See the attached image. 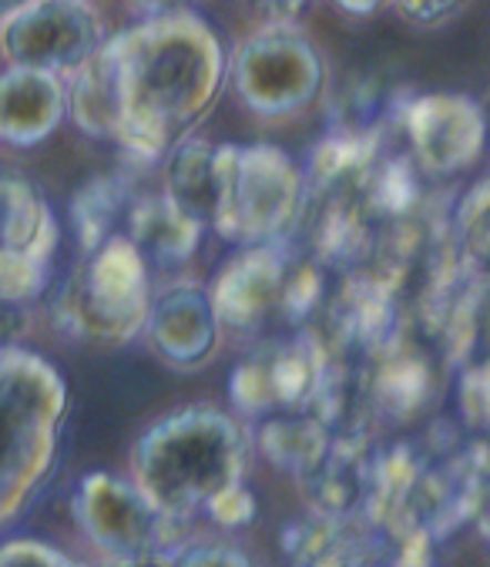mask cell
<instances>
[{
	"mask_svg": "<svg viewBox=\"0 0 490 567\" xmlns=\"http://www.w3.org/2000/svg\"><path fill=\"white\" fill-rule=\"evenodd\" d=\"M333 440L336 436L313 413H279L269 416L259 430L263 453L293 477H303L329 450Z\"/></svg>",
	"mask_w": 490,
	"mask_h": 567,
	"instance_id": "22",
	"label": "cell"
},
{
	"mask_svg": "<svg viewBox=\"0 0 490 567\" xmlns=\"http://www.w3.org/2000/svg\"><path fill=\"white\" fill-rule=\"evenodd\" d=\"M28 4H34V0H0V24H8L14 14H21Z\"/></svg>",
	"mask_w": 490,
	"mask_h": 567,
	"instance_id": "36",
	"label": "cell"
},
{
	"mask_svg": "<svg viewBox=\"0 0 490 567\" xmlns=\"http://www.w3.org/2000/svg\"><path fill=\"white\" fill-rule=\"evenodd\" d=\"M218 316L212 306V292L202 289L198 282H175L162 289L152 299L149 309V336L152 347L175 367H195L202 363L218 332Z\"/></svg>",
	"mask_w": 490,
	"mask_h": 567,
	"instance_id": "12",
	"label": "cell"
},
{
	"mask_svg": "<svg viewBox=\"0 0 490 567\" xmlns=\"http://www.w3.org/2000/svg\"><path fill=\"white\" fill-rule=\"evenodd\" d=\"M129 4L149 18H165V14H178L188 0H129Z\"/></svg>",
	"mask_w": 490,
	"mask_h": 567,
	"instance_id": "33",
	"label": "cell"
},
{
	"mask_svg": "<svg viewBox=\"0 0 490 567\" xmlns=\"http://www.w3.org/2000/svg\"><path fill=\"white\" fill-rule=\"evenodd\" d=\"M0 567H81L61 550L38 544V540H18L0 547Z\"/></svg>",
	"mask_w": 490,
	"mask_h": 567,
	"instance_id": "27",
	"label": "cell"
},
{
	"mask_svg": "<svg viewBox=\"0 0 490 567\" xmlns=\"http://www.w3.org/2000/svg\"><path fill=\"white\" fill-rule=\"evenodd\" d=\"M64 420V383L44 360L0 353V527H4L54 467Z\"/></svg>",
	"mask_w": 490,
	"mask_h": 567,
	"instance_id": "3",
	"label": "cell"
},
{
	"mask_svg": "<svg viewBox=\"0 0 490 567\" xmlns=\"http://www.w3.org/2000/svg\"><path fill=\"white\" fill-rule=\"evenodd\" d=\"M400 128L407 155L427 178L467 172L487 145V115L470 94L433 91L404 104Z\"/></svg>",
	"mask_w": 490,
	"mask_h": 567,
	"instance_id": "10",
	"label": "cell"
},
{
	"mask_svg": "<svg viewBox=\"0 0 490 567\" xmlns=\"http://www.w3.org/2000/svg\"><path fill=\"white\" fill-rule=\"evenodd\" d=\"M218 215L212 229L242 246H279L303 221L309 185L276 145H218Z\"/></svg>",
	"mask_w": 490,
	"mask_h": 567,
	"instance_id": "4",
	"label": "cell"
},
{
	"mask_svg": "<svg viewBox=\"0 0 490 567\" xmlns=\"http://www.w3.org/2000/svg\"><path fill=\"white\" fill-rule=\"evenodd\" d=\"M74 517L88 540L114 557L142 554H178V524L165 517L139 484H129L111 474H88L74 494Z\"/></svg>",
	"mask_w": 490,
	"mask_h": 567,
	"instance_id": "7",
	"label": "cell"
},
{
	"mask_svg": "<svg viewBox=\"0 0 490 567\" xmlns=\"http://www.w3.org/2000/svg\"><path fill=\"white\" fill-rule=\"evenodd\" d=\"M329 367V350L316 332L269 343L242 360L232 373V400L245 416L306 413Z\"/></svg>",
	"mask_w": 490,
	"mask_h": 567,
	"instance_id": "9",
	"label": "cell"
},
{
	"mask_svg": "<svg viewBox=\"0 0 490 567\" xmlns=\"http://www.w3.org/2000/svg\"><path fill=\"white\" fill-rule=\"evenodd\" d=\"M28 332V312L18 302H0V353L14 350Z\"/></svg>",
	"mask_w": 490,
	"mask_h": 567,
	"instance_id": "30",
	"label": "cell"
},
{
	"mask_svg": "<svg viewBox=\"0 0 490 567\" xmlns=\"http://www.w3.org/2000/svg\"><path fill=\"white\" fill-rule=\"evenodd\" d=\"M152 309L149 266L125 236L88 252L58 296V322L84 339L121 343L145 329Z\"/></svg>",
	"mask_w": 490,
	"mask_h": 567,
	"instance_id": "5",
	"label": "cell"
},
{
	"mask_svg": "<svg viewBox=\"0 0 490 567\" xmlns=\"http://www.w3.org/2000/svg\"><path fill=\"white\" fill-rule=\"evenodd\" d=\"M460 413L467 426L490 430V360H470L460 370Z\"/></svg>",
	"mask_w": 490,
	"mask_h": 567,
	"instance_id": "25",
	"label": "cell"
},
{
	"mask_svg": "<svg viewBox=\"0 0 490 567\" xmlns=\"http://www.w3.org/2000/svg\"><path fill=\"white\" fill-rule=\"evenodd\" d=\"M198 233L202 225L182 215L165 198V192L135 198L125 215V229H121V236L135 246L145 266H159V269H175L188 262L198 246Z\"/></svg>",
	"mask_w": 490,
	"mask_h": 567,
	"instance_id": "17",
	"label": "cell"
},
{
	"mask_svg": "<svg viewBox=\"0 0 490 567\" xmlns=\"http://www.w3.org/2000/svg\"><path fill=\"white\" fill-rule=\"evenodd\" d=\"M68 111V87L58 74L11 68L0 74V142L31 148L51 138Z\"/></svg>",
	"mask_w": 490,
	"mask_h": 567,
	"instance_id": "14",
	"label": "cell"
},
{
	"mask_svg": "<svg viewBox=\"0 0 490 567\" xmlns=\"http://www.w3.org/2000/svg\"><path fill=\"white\" fill-rule=\"evenodd\" d=\"M374 443L336 436L323 457L296 477L306 504L319 517H363L374 481Z\"/></svg>",
	"mask_w": 490,
	"mask_h": 567,
	"instance_id": "13",
	"label": "cell"
},
{
	"mask_svg": "<svg viewBox=\"0 0 490 567\" xmlns=\"http://www.w3.org/2000/svg\"><path fill=\"white\" fill-rule=\"evenodd\" d=\"M205 511L222 527H245L256 517V497L249 494V487L238 484V487H228L225 494H218Z\"/></svg>",
	"mask_w": 490,
	"mask_h": 567,
	"instance_id": "28",
	"label": "cell"
},
{
	"mask_svg": "<svg viewBox=\"0 0 490 567\" xmlns=\"http://www.w3.org/2000/svg\"><path fill=\"white\" fill-rule=\"evenodd\" d=\"M253 4L276 24H289L303 14L306 8V0H253Z\"/></svg>",
	"mask_w": 490,
	"mask_h": 567,
	"instance_id": "32",
	"label": "cell"
},
{
	"mask_svg": "<svg viewBox=\"0 0 490 567\" xmlns=\"http://www.w3.org/2000/svg\"><path fill=\"white\" fill-rule=\"evenodd\" d=\"M232 81L245 107H253L256 115H293L319 94L323 58L296 28L273 24L238 48L232 61Z\"/></svg>",
	"mask_w": 490,
	"mask_h": 567,
	"instance_id": "6",
	"label": "cell"
},
{
	"mask_svg": "<svg viewBox=\"0 0 490 567\" xmlns=\"http://www.w3.org/2000/svg\"><path fill=\"white\" fill-rule=\"evenodd\" d=\"M249 443L215 410H182L155 423L135 446V484L172 520H188L242 484Z\"/></svg>",
	"mask_w": 490,
	"mask_h": 567,
	"instance_id": "2",
	"label": "cell"
},
{
	"mask_svg": "<svg viewBox=\"0 0 490 567\" xmlns=\"http://www.w3.org/2000/svg\"><path fill=\"white\" fill-rule=\"evenodd\" d=\"M58 246V221L44 195L18 175H0V249L21 252L41 266Z\"/></svg>",
	"mask_w": 490,
	"mask_h": 567,
	"instance_id": "18",
	"label": "cell"
},
{
	"mask_svg": "<svg viewBox=\"0 0 490 567\" xmlns=\"http://www.w3.org/2000/svg\"><path fill=\"white\" fill-rule=\"evenodd\" d=\"M121 91V145L135 158H165L208 115L228 61L195 14L149 18L104 41Z\"/></svg>",
	"mask_w": 490,
	"mask_h": 567,
	"instance_id": "1",
	"label": "cell"
},
{
	"mask_svg": "<svg viewBox=\"0 0 490 567\" xmlns=\"http://www.w3.org/2000/svg\"><path fill=\"white\" fill-rule=\"evenodd\" d=\"M48 286V266L21 256V252H8L0 249V302H31L44 292Z\"/></svg>",
	"mask_w": 490,
	"mask_h": 567,
	"instance_id": "24",
	"label": "cell"
},
{
	"mask_svg": "<svg viewBox=\"0 0 490 567\" xmlns=\"http://www.w3.org/2000/svg\"><path fill=\"white\" fill-rule=\"evenodd\" d=\"M68 111L74 125L91 138H121V91L108 48H101L88 64L71 74Z\"/></svg>",
	"mask_w": 490,
	"mask_h": 567,
	"instance_id": "20",
	"label": "cell"
},
{
	"mask_svg": "<svg viewBox=\"0 0 490 567\" xmlns=\"http://www.w3.org/2000/svg\"><path fill=\"white\" fill-rule=\"evenodd\" d=\"M363 370H366V390H370V403L377 416L410 420L437 393L433 360L423 350L404 343V336L377 360L363 363Z\"/></svg>",
	"mask_w": 490,
	"mask_h": 567,
	"instance_id": "16",
	"label": "cell"
},
{
	"mask_svg": "<svg viewBox=\"0 0 490 567\" xmlns=\"http://www.w3.org/2000/svg\"><path fill=\"white\" fill-rule=\"evenodd\" d=\"M333 8H339L343 14H353V18H366V14H374L380 11L387 0H329Z\"/></svg>",
	"mask_w": 490,
	"mask_h": 567,
	"instance_id": "35",
	"label": "cell"
},
{
	"mask_svg": "<svg viewBox=\"0 0 490 567\" xmlns=\"http://www.w3.org/2000/svg\"><path fill=\"white\" fill-rule=\"evenodd\" d=\"M132 192L125 178L118 175H101L81 185L71 198V225H74V239L88 252L101 249L111 243L118 233V225H125V215L132 208Z\"/></svg>",
	"mask_w": 490,
	"mask_h": 567,
	"instance_id": "21",
	"label": "cell"
},
{
	"mask_svg": "<svg viewBox=\"0 0 490 567\" xmlns=\"http://www.w3.org/2000/svg\"><path fill=\"white\" fill-rule=\"evenodd\" d=\"M289 262L293 256L286 252V243L249 246L228 259L212 282L218 322L228 329H259L266 319L279 316Z\"/></svg>",
	"mask_w": 490,
	"mask_h": 567,
	"instance_id": "11",
	"label": "cell"
},
{
	"mask_svg": "<svg viewBox=\"0 0 490 567\" xmlns=\"http://www.w3.org/2000/svg\"><path fill=\"white\" fill-rule=\"evenodd\" d=\"M477 524H480V534L490 544V487L483 491V501H480V511H477Z\"/></svg>",
	"mask_w": 490,
	"mask_h": 567,
	"instance_id": "37",
	"label": "cell"
},
{
	"mask_svg": "<svg viewBox=\"0 0 490 567\" xmlns=\"http://www.w3.org/2000/svg\"><path fill=\"white\" fill-rule=\"evenodd\" d=\"M218 185V145L185 138L165 155V198L202 229L215 225Z\"/></svg>",
	"mask_w": 490,
	"mask_h": 567,
	"instance_id": "19",
	"label": "cell"
},
{
	"mask_svg": "<svg viewBox=\"0 0 490 567\" xmlns=\"http://www.w3.org/2000/svg\"><path fill=\"white\" fill-rule=\"evenodd\" d=\"M384 537L366 517L313 514L286 530V557L293 567H374Z\"/></svg>",
	"mask_w": 490,
	"mask_h": 567,
	"instance_id": "15",
	"label": "cell"
},
{
	"mask_svg": "<svg viewBox=\"0 0 490 567\" xmlns=\"http://www.w3.org/2000/svg\"><path fill=\"white\" fill-rule=\"evenodd\" d=\"M394 8L414 28H443L470 8V0H394Z\"/></svg>",
	"mask_w": 490,
	"mask_h": 567,
	"instance_id": "26",
	"label": "cell"
},
{
	"mask_svg": "<svg viewBox=\"0 0 490 567\" xmlns=\"http://www.w3.org/2000/svg\"><path fill=\"white\" fill-rule=\"evenodd\" d=\"M450 233L460 272L473 282H490V175L460 195Z\"/></svg>",
	"mask_w": 490,
	"mask_h": 567,
	"instance_id": "23",
	"label": "cell"
},
{
	"mask_svg": "<svg viewBox=\"0 0 490 567\" xmlns=\"http://www.w3.org/2000/svg\"><path fill=\"white\" fill-rule=\"evenodd\" d=\"M433 537L427 534H414L407 540H400V550H397V560L394 567H437L433 560Z\"/></svg>",
	"mask_w": 490,
	"mask_h": 567,
	"instance_id": "31",
	"label": "cell"
},
{
	"mask_svg": "<svg viewBox=\"0 0 490 567\" xmlns=\"http://www.w3.org/2000/svg\"><path fill=\"white\" fill-rule=\"evenodd\" d=\"M175 567H253V564L232 544H195L175 554Z\"/></svg>",
	"mask_w": 490,
	"mask_h": 567,
	"instance_id": "29",
	"label": "cell"
},
{
	"mask_svg": "<svg viewBox=\"0 0 490 567\" xmlns=\"http://www.w3.org/2000/svg\"><path fill=\"white\" fill-rule=\"evenodd\" d=\"M0 48L11 68L74 74L104 48V34L84 0H34L0 28Z\"/></svg>",
	"mask_w": 490,
	"mask_h": 567,
	"instance_id": "8",
	"label": "cell"
},
{
	"mask_svg": "<svg viewBox=\"0 0 490 567\" xmlns=\"http://www.w3.org/2000/svg\"><path fill=\"white\" fill-rule=\"evenodd\" d=\"M104 567H175V554H142V557H114Z\"/></svg>",
	"mask_w": 490,
	"mask_h": 567,
	"instance_id": "34",
	"label": "cell"
}]
</instances>
